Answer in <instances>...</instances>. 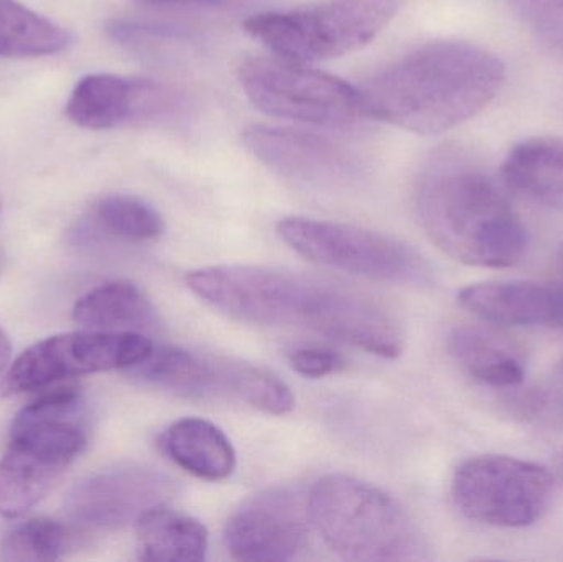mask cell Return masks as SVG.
Listing matches in <instances>:
<instances>
[{"mask_svg":"<svg viewBox=\"0 0 563 562\" xmlns=\"http://www.w3.org/2000/svg\"><path fill=\"white\" fill-rule=\"evenodd\" d=\"M187 284L213 309L264 327H295L383 359L404 350L399 320L383 304L343 284L260 266L191 271Z\"/></svg>","mask_w":563,"mask_h":562,"instance_id":"6da1fadb","label":"cell"},{"mask_svg":"<svg viewBox=\"0 0 563 562\" xmlns=\"http://www.w3.org/2000/svg\"><path fill=\"white\" fill-rule=\"evenodd\" d=\"M506 66L475 43H427L366 79V118L417 134H440L485 109L501 91Z\"/></svg>","mask_w":563,"mask_h":562,"instance_id":"7a4b0ae2","label":"cell"},{"mask_svg":"<svg viewBox=\"0 0 563 562\" xmlns=\"http://www.w3.org/2000/svg\"><path fill=\"white\" fill-rule=\"evenodd\" d=\"M416 203L427 234L460 263L499 269L525 256L528 234L521 218L465 148L450 145L430 157Z\"/></svg>","mask_w":563,"mask_h":562,"instance_id":"3957f363","label":"cell"},{"mask_svg":"<svg viewBox=\"0 0 563 562\" xmlns=\"http://www.w3.org/2000/svg\"><path fill=\"white\" fill-rule=\"evenodd\" d=\"M81 389H46L25 406L10 429L0 461V515L20 518L46 497L86 448V431L76 418Z\"/></svg>","mask_w":563,"mask_h":562,"instance_id":"277c9868","label":"cell"},{"mask_svg":"<svg viewBox=\"0 0 563 562\" xmlns=\"http://www.w3.org/2000/svg\"><path fill=\"white\" fill-rule=\"evenodd\" d=\"M311 527L350 561L426 560V538L409 511L380 488L346 475H327L308 494Z\"/></svg>","mask_w":563,"mask_h":562,"instance_id":"5b68a950","label":"cell"},{"mask_svg":"<svg viewBox=\"0 0 563 562\" xmlns=\"http://www.w3.org/2000/svg\"><path fill=\"white\" fill-rule=\"evenodd\" d=\"M404 0H331L307 9L266 12L244 23L267 49L294 62H323L376 38Z\"/></svg>","mask_w":563,"mask_h":562,"instance_id":"8992f818","label":"cell"},{"mask_svg":"<svg viewBox=\"0 0 563 562\" xmlns=\"http://www.w3.org/2000/svg\"><path fill=\"white\" fill-rule=\"evenodd\" d=\"M240 81L250 101L273 118L323 129H351L366 118L360 89L282 56L250 58Z\"/></svg>","mask_w":563,"mask_h":562,"instance_id":"52a82bcc","label":"cell"},{"mask_svg":"<svg viewBox=\"0 0 563 562\" xmlns=\"http://www.w3.org/2000/svg\"><path fill=\"white\" fill-rule=\"evenodd\" d=\"M132 370L142 382L185 398L234 399L274 416L287 415L295 405L279 376L243 360L165 346Z\"/></svg>","mask_w":563,"mask_h":562,"instance_id":"ba28073f","label":"cell"},{"mask_svg":"<svg viewBox=\"0 0 563 562\" xmlns=\"http://www.w3.org/2000/svg\"><path fill=\"white\" fill-rule=\"evenodd\" d=\"M277 233L295 253L330 269L412 286L432 280V267L419 251L377 231L291 217L279 221Z\"/></svg>","mask_w":563,"mask_h":562,"instance_id":"9c48e42d","label":"cell"},{"mask_svg":"<svg viewBox=\"0 0 563 562\" xmlns=\"http://www.w3.org/2000/svg\"><path fill=\"white\" fill-rule=\"evenodd\" d=\"M554 478L536 462L509 455H479L463 462L452 482L459 510L496 528L531 527L548 511Z\"/></svg>","mask_w":563,"mask_h":562,"instance_id":"30bf717a","label":"cell"},{"mask_svg":"<svg viewBox=\"0 0 563 562\" xmlns=\"http://www.w3.org/2000/svg\"><path fill=\"white\" fill-rule=\"evenodd\" d=\"M154 343L141 332L82 330L49 337L30 346L7 370L3 395L36 392L91 373L129 370L144 363Z\"/></svg>","mask_w":563,"mask_h":562,"instance_id":"8fae6325","label":"cell"},{"mask_svg":"<svg viewBox=\"0 0 563 562\" xmlns=\"http://www.w3.org/2000/svg\"><path fill=\"white\" fill-rule=\"evenodd\" d=\"M185 109L187 98L174 86L109 73L79 79L66 102L69 121L92 131L168 124L180 119Z\"/></svg>","mask_w":563,"mask_h":562,"instance_id":"7c38bea8","label":"cell"},{"mask_svg":"<svg viewBox=\"0 0 563 562\" xmlns=\"http://www.w3.org/2000/svg\"><path fill=\"white\" fill-rule=\"evenodd\" d=\"M177 495L174 478L155 469L122 465L89 475L69 491L65 510L79 528L115 530L135 524Z\"/></svg>","mask_w":563,"mask_h":562,"instance_id":"4fadbf2b","label":"cell"},{"mask_svg":"<svg viewBox=\"0 0 563 562\" xmlns=\"http://www.w3.org/2000/svg\"><path fill=\"white\" fill-rule=\"evenodd\" d=\"M308 497L276 488L251 498L228 521L224 544L238 561H294L308 544Z\"/></svg>","mask_w":563,"mask_h":562,"instance_id":"5bb4252c","label":"cell"},{"mask_svg":"<svg viewBox=\"0 0 563 562\" xmlns=\"http://www.w3.org/2000/svg\"><path fill=\"white\" fill-rule=\"evenodd\" d=\"M243 142L271 170L301 184L347 187L363 175V164L356 154L314 132L251 125L244 131Z\"/></svg>","mask_w":563,"mask_h":562,"instance_id":"9a60e30c","label":"cell"},{"mask_svg":"<svg viewBox=\"0 0 563 562\" xmlns=\"http://www.w3.org/2000/svg\"><path fill=\"white\" fill-rule=\"evenodd\" d=\"M460 304L485 322L563 329V283L505 280L465 287Z\"/></svg>","mask_w":563,"mask_h":562,"instance_id":"2e32d148","label":"cell"},{"mask_svg":"<svg viewBox=\"0 0 563 562\" xmlns=\"http://www.w3.org/2000/svg\"><path fill=\"white\" fill-rule=\"evenodd\" d=\"M161 444L178 467L205 481H223L236 467V452L230 439L205 419L185 418L174 422L162 436Z\"/></svg>","mask_w":563,"mask_h":562,"instance_id":"e0dca14e","label":"cell"},{"mask_svg":"<svg viewBox=\"0 0 563 562\" xmlns=\"http://www.w3.org/2000/svg\"><path fill=\"white\" fill-rule=\"evenodd\" d=\"M506 187L545 207L563 208V139L532 137L509 152Z\"/></svg>","mask_w":563,"mask_h":562,"instance_id":"ac0fdd59","label":"cell"},{"mask_svg":"<svg viewBox=\"0 0 563 562\" xmlns=\"http://www.w3.org/2000/svg\"><path fill=\"white\" fill-rule=\"evenodd\" d=\"M76 323L89 330L148 332L158 326L151 299L129 280H115L89 290L73 309Z\"/></svg>","mask_w":563,"mask_h":562,"instance_id":"d6986e66","label":"cell"},{"mask_svg":"<svg viewBox=\"0 0 563 562\" xmlns=\"http://www.w3.org/2000/svg\"><path fill=\"white\" fill-rule=\"evenodd\" d=\"M137 553L142 561L200 562L208 553V530L164 505L137 521Z\"/></svg>","mask_w":563,"mask_h":562,"instance_id":"ffe728a7","label":"cell"},{"mask_svg":"<svg viewBox=\"0 0 563 562\" xmlns=\"http://www.w3.org/2000/svg\"><path fill=\"white\" fill-rule=\"evenodd\" d=\"M450 352L476 382L493 388H515L525 382L521 359L483 330L460 327L450 335Z\"/></svg>","mask_w":563,"mask_h":562,"instance_id":"44dd1931","label":"cell"},{"mask_svg":"<svg viewBox=\"0 0 563 562\" xmlns=\"http://www.w3.org/2000/svg\"><path fill=\"white\" fill-rule=\"evenodd\" d=\"M68 30L33 12L16 0H0V56L35 58L65 52Z\"/></svg>","mask_w":563,"mask_h":562,"instance_id":"7402d4cb","label":"cell"},{"mask_svg":"<svg viewBox=\"0 0 563 562\" xmlns=\"http://www.w3.org/2000/svg\"><path fill=\"white\" fill-rule=\"evenodd\" d=\"M85 544L82 528L69 527L49 518H35L5 535L0 560L12 562L56 561Z\"/></svg>","mask_w":563,"mask_h":562,"instance_id":"603a6c76","label":"cell"},{"mask_svg":"<svg viewBox=\"0 0 563 562\" xmlns=\"http://www.w3.org/2000/svg\"><path fill=\"white\" fill-rule=\"evenodd\" d=\"M95 220L106 233L132 243L152 241L164 233L161 213L131 195H108L95 207Z\"/></svg>","mask_w":563,"mask_h":562,"instance_id":"cb8c5ba5","label":"cell"},{"mask_svg":"<svg viewBox=\"0 0 563 562\" xmlns=\"http://www.w3.org/2000/svg\"><path fill=\"white\" fill-rule=\"evenodd\" d=\"M519 15L551 48L563 53V0H511Z\"/></svg>","mask_w":563,"mask_h":562,"instance_id":"d4e9b609","label":"cell"},{"mask_svg":"<svg viewBox=\"0 0 563 562\" xmlns=\"http://www.w3.org/2000/svg\"><path fill=\"white\" fill-rule=\"evenodd\" d=\"M288 362L298 375L318 379L346 366L343 356L327 346H298L288 353Z\"/></svg>","mask_w":563,"mask_h":562,"instance_id":"484cf974","label":"cell"},{"mask_svg":"<svg viewBox=\"0 0 563 562\" xmlns=\"http://www.w3.org/2000/svg\"><path fill=\"white\" fill-rule=\"evenodd\" d=\"M10 355H12V345H10L9 337L0 329V376L9 366Z\"/></svg>","mask_w":563,"mask_h":562,"instance_id":"4316f807","label":"cell"},{"mask_svg":"<svg viewBox=\"0 0 563 562\" xmlns=\"http://www.w3.org/2000/svg\"><path fill=\"white\" fill-rule=\"evenodd\" d=\"M151 2L162 3H200V5H233V3L240 2V0H151Z\"/></svg>","mask_w":563,"mask_h":562,"instance_id":"83f0119b","label":"cell"},{"mask_svg":"<svg viewBox=\"0 0 563 562\" xmlns=\"http://www.w3.org/2000/svg\"><path fill=\"white\" fill-rule=\"evenodd\" d=\"M559 477H561V481L563 484V454H562L561 461H559Z\"/></svg>","mask_w":563,"mask_h":562,"instance_id":"f1b7e54d","label":"cell"},{"mask_svg":"<svg viewBox=\"0 0 563 562\" xmlns=\"http://www.w3.org/2000/svg\"><path fill=\"white\" fill-rule=\"evenodd\" d=\"M3 264H5V256H3L2 251H0V273H2Z\"/></svg>","mask_w":563,"mask_h":562,"instance_id":"f546056e","label":"cell"}]
</instances>
